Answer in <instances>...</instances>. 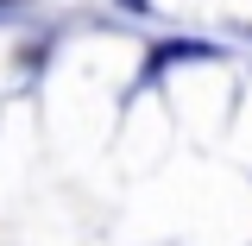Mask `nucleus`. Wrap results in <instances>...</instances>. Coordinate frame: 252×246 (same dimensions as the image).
<instances>
[{
	"mask_svg": "<svg viewBox=\"0 0 252 246\" xmlns=\"http://www.w3.org/2000/svg\"><path fill=\"white\" fill-rule=\"evenodd\" d=\"M120 6H126V13H145V0H120Z\"/></svg>",
	"mask_w": 252,
	"mask_h": 246,
	"instance_id": "obj_2",
	"label": "nucleus"
},
{
	"mask_svg": "<svg viewBox=\"0 0 252 246\" xmlns=\"http://www.w3.org/2000/svg\"><path fill=\"white\" fill-rule=\"evenodd\" d=\"M183 57H215V44H202V38H177V44H158L152 63H145V76H158L164 63H183Z\"/></svg>",
	"mask_w": 252,
	"mask_h": 246,
	"instance_id": "obj_1",
	"label": "nucleus"
},
{
	"mask_svg": "<svg viewBox=\"0 0 252 246\" xmlns=\"http://www.w3.org/2000/svg\"><path fill=\"white\" fill-rule=\"evenodd\" d=\"M0 6H13V0H0Z\"/></svg>",
	"mask_w": 252,
	"mask_h": 246,
	"instance_id": "obj_3",
	"label": "nucleus"
}]
</instances>
